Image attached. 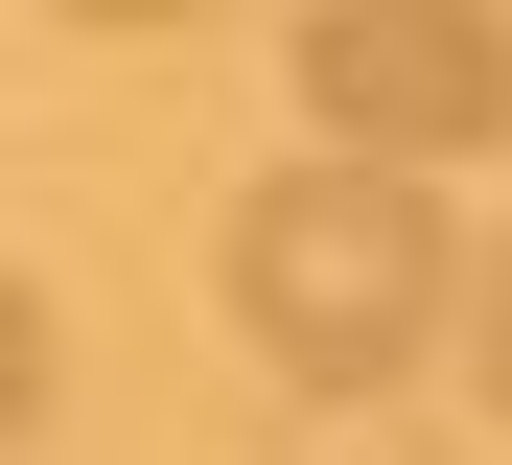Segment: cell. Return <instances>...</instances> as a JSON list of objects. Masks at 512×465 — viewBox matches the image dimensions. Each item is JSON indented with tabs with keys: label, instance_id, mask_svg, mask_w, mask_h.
Returning <instances> with one entry per match:
<instances>
[{
	"label": "cell",
	"instance_id": "6da1fadb",
	"mask_svg": "<svg viewBox=\"0 0 512 465\" xmlns=\"http://www.w3.org/2000/svg\"><path fill=\"white\" fill-rule=\"evenodd\" d=\"M233 326L303 372V396H396L419 349H443V210H419L396 163H280L233 210Z\"/></svg>",
	"mask_w": 512,
	"mask_h": 465
},
{
	"label": "cell",
	"instance_id": "7a4b0ae2",
	"mask_svg": "<svg viewBox=\"0 0 512 465\" xmlns=\"http://www.w3.org/2000/svg\"><path fill=\"white\" fill-rule=\"evenodd\" d=\"M303 117H326V163H466V140H512V24L489 0H326L303 24Z\"/></svg>",
	"mask_w": 512,
	"mask_h": 465
},
{
	"label": "cell",
	"instance_id": "3957f363",
	"mask_svg": "<svg viewBox=\"0 0 512 465\" xmlns=\"http://www.w3.org/2000/svg\"><path fill=\"white\" fill-rule=\"evenodd\" d=\"M47 419V303H24V256H0V442Z\"/></svg>",
	"mask_w": 512,
	"mask_h": 465
},
{
	"label": "cell",
	"instance_id": "277c9868",
	"mask_svg": "<svg viewBox=\"0 0 512 465\" xmlns=\"http://www.w3.org/2000/svg\"><path fill=\"white\" fill-rule=\"evenodd\" d=\"M466 349H489V396H512V256H489V303H466Z\"/></svg>",
	"mask_w": 512,
	"mask_h": 465
}]
</instances>
